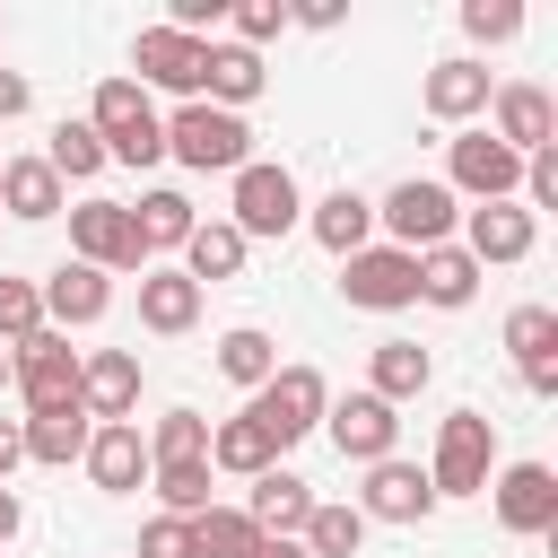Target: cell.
<instances>
[{"instance_id": "44dd1931", "label": "cell", "mask_w": 558, "mask_h": 558, "mask_svg": "<svg viewBox=\"0 0 558 558\" xmlns=\"http://www.w3.org/2000/svg\"><path fill=\"white\" fill-rule=\"evenodd\" d=\"M244 514H253V532H262V541H296V532H305V514H314V488H305L296 471H279V462H270V471L253 480Z\"/></svg>"}, {"instance_id": "7bdbcfd3", "label": "cell", "mask_w": 558, "mask_h": 558, "mask_svg": "<svg viewBox=\"0 0 558 558\" xmlns=\"http://www.w3.org/2000/svg\"><path fill=\"white\" fill-rule=\"evenodd\" d=\"M140 558H192V523H183V514H157V523L140 532Z\"/></svg>"}, {"instance_id": "3957f363", "label": "cell", "mask_w": 558, "mask_h": 558, "mask_svg": "<svg viewBox=\"0 0 558 558\" xmlns=\"http://www.w3.org/2000/svg\"><path fill=\"white\" fill-rule=\"evenodd\" d=\"M375 227L392 235V253H427V244H453L462 209H453V192H445L436 174H401V183L375 201Z\"/></svg>"}, {"instance_id": "30bf717a", "label": "cell", "mask_w": 558, "mask_h": 558, "mask_svg": "<svg viewBox=\"0 0 558 558\" xmlns=\"http://www.w3.org/2000/svg\"><path fill=\"white\" fill-rule=\"evenodd\" d=\"M340 296H349L357 314H401V305H418V253H392V244L349 253V262H340Z\"/></svg>"}, {"instance_id": "e0dca14e", "label": "cell", "mask_w": 558, "mask_h": 558, "mask_svg": "<svg viewBox=\"0 0 558 558\" xmlns=\"http://www.w3.org/2000/svg\"><path fill=\"white\" fill-rule=\"evenodd\" d=\"M488 96H497V78H488V61H471V52L436 61V70H427V87H418V105H427L436 122H453V131H471V122L488 113Z\"/></svg>"}, {"instance_id": "4fadbf2b", "label": "cell", "mask_w": 558, "mask_h": 558, "mask_svg": "<svg viewBox=\"0 0 558 558\" xmlns=\"http://www.w3.org/2000/svg\"><path fill=\"white\" fill-rule=\"evenodd\" d=\"M357 514H366V523H427V514H436V488H427V471H418V462L384 453V462H366Z\"/></svg>"}, {"instance_id": "6da1fadb", "label": "cell", "mask_w": 558, "mask_h": 558, "mask_svg": "<svg viewBox=\"0 0 558 558\" xmlns=\"http://www.w3.org/2000/svg\"><path fill=\"white\" fill-rule=\"evenodd\" d=\"M87 131L105 140V166H157L166 157V122H157L140 78H105L96 105H87Z\"/></svg>"}, {"instance_id": "ac0fdd59", "label": "cell", "mask_w": 558, "mask_h": 558, "mask_svg": "<svg viewBox=\"0 0 558 558\" xmlns=\"http://www.w3.org/2000/svg\"><path fill=\"white\" fill-rule=\"evenodd\" d=\"M35 288H44V323H52V331H87V323H105V305H113V279L87 270V262L44 270Z\"/></svg>"}, {"instance_id": "83f0119b", "label": "cell", "mask_w": 558, "mask_h": 558, "mask_svg": "<svg viewBox=\"0 0 558 558\" xmlns=\"http://www.w3.org/2000/svg\"><path fill=\"white\" fill-rule=\"evenodd\" d=\"M244 253H253V244H244L227 218H201V227H192V244H183V279H192V288L235 279V270H244Z\"/></svg>"}, {"instance_id": "ffe728a7", "label": "cell", "mask_w": 558, "mask_h": 558, "mask_svg": "<svg viewBox=\"0 0 558 558\" xmlns=\"http://www.w3.org/2000/svg\"><path fill=\"white\" fill-rule=\"evenodd\" d=\"M78 462H87V480H96L105 497H131V488H148V445H140V418H122V427H96Z\"/></svg>"}, {"instance_id": "9a60e30c", "label": "cell", "mask_w": 558, "mask_h": 558, "mask_svg": "<svg viewBox=\"0 0 558 558\" xmlns=\"http://www.w3.org/2000/svg\"><path fill=\"white\" fill-rule=\"evenodd\" d=\"M78 410H87L96 427H122V418L140 410V349H96V357H78Z\"/></svg>"}, {"instance_id": "5b68a950", "label": "cell", "mask_w": 558, "mask_h": 558, "mask_svg": "<svg viewBox=\"0 0 558 558\" xmlns=\"http://www.w3.org/2000/svg\"><path fill=\"white\" fill-rule=\"evenodd\" d=\"M9 384L26 392V418H52V410H78V349H70V331H35V340H17L9 349Z\"/></svg>"}, {"instance_id": "f35d334b", "label": "cell", "mask_w": 558, "mask_h": 558, "mask_svg": "<svg viewBox=\"0 0 558 558\" xmlns=\"http://www.w3.org/2000/svg\"><path fill=\"white\" fill-rule=\"evenodd\" d=\"M35 331H44V288L0 270V349H17V340H35Z\"/></svg>"}, {"instance_id": "d590c367", "label": "cell", "mask_w": 558, "mask_h": 558, "mask_svg": "<svg viewBox=\"0 0 558 558\" xmlns=\"http://www.w3.org/2000/svg\"><path fill=\"white\" fill-rule=\"evenodd\" d=\"M305 558H357V541H366V514L357 506H323L314 497V514H305Z\"/></svg>"}, {"instance_id": "603a6c76", "label": "cell", "mask_w": 558, "mask_h": 558, "mask_svg": "<svg viewBox=\"0 0 558 558\" xmlns=\"http://www.w3.org/2000/svg\"><path fill=\"white\" fill-rule=\"evenodd\" d=\"M61 209H70V192H61V174H52L44 157H9V166H0V218L44 227V218H61Z\"/></svg>"}, {"instance_id": "ee69618b", "label": "cell", "mask_w": 558, "mask_h": 558, "mask_svg": "<svg viewBox=\"0 0 558 558\" xmlns=\"http://www.w3.org/2000/svg\"><path fill=\"white\" fill-rule=\"evenodd\" d=\"M35 105V87H26V70H0V122H17Z\"/></svg>"}, {"instance_id": "8992f818", "label": "cell", "mask_w": 558, "mask_h": 558, "mask_svg": "<svg viewBox=\"0 0 558 558\" xmlns=\"http://www.w3.org/2000/svg\"><path fill=\"white\" fill-rule=\"evenodd\" d=\"M323 410H331V384H323L314 366H279V375H270V384L244 401V418H253V427H262L279 453H288L296 436H314V427H323Z\"/></svg>"}, {"instance_id": "d6a6232c", "label": "cell", "mask_w": 558, "mask_h": 558, "mask_svg": "<svg viewBox=\"0 0 558 558\" xmlns=\"http://www.w3.org/2000/svg\"><path fill=\"white\" fill-rule=\"evenodd\" d=\"M279 462V445L253 427V418H227V427H209V471H235V480H262Z\"/></svg>"}, {"instance_id": "2e32d148", "label": "cell", "mask_w": 558, "mask_h": 558, "mask_svg": "<svg viewBox=\"0 0 558 558\" xmlns=\"http://www.w3.org/2000/svg\"><path fill=\"white\" fill-rule=\"evenodd\" d=\"M323 436L340 445V462H384V453L401 445V418H392V401L349 392V401H331V410H323Z\"/></svg>"}, {"instance_id": "60d3db41", "label": "cell", "mask_w": 558, "mask_h": 558, "mask_svg": "<svg viewBox=\"0 0 558 558\" xmlns=\"http://www.w3.org/2000/svg\"><path fill=\"white\" fill-rule=\"evenodd\" d=\"M227 17H235V44H244V52H262V44L288 26V0H244V9H227Z\"/></svg>"}, {"instance_id": "f546056e", "label": "cell", "mask_w": 558, "mask_h": 558, "mask_svg": "<svg viewBox=\"0 0 558 558\" xmlns=\"http://www.w3.org/2000/svg\"><path fill=\"white\" fill-rule=\"evenodd\" d=\"M218 375H227V384H244V392H262V384L279 375V340H270L262 323H235V331H218Z\"/></svg>"}, {"instance_id": "52a82bcc", "label": "cell", "mask_w": 558, "mask_h": 558, "mask_svg": "<svg viewBox=\"0 0 558 558\" xmlns=\"http://www.w3.org/2000/svg\"><path fill=\"white\" fill-rule=\"evenodd\" d=\"M305 218V192H296V174L288 166H270V157H253V166H235V201H227V227L253 244V235H288Z\"/></svg>"}, {"instance_id": "277c9868", "label": "cell", "mask_w": 558, "mask_h": 558, "mask_svg": "<svg viewBox=\"0 0 558 558\" xmlns=\"http://www.w3.org/2000/svg\"><path fill=\"white\" fill-rule=\"evenodd\" d=\"M488 471H497V418H488V410H445L427 488H436V497H480Z\"/></svg>"}, {"instance_id": "7c38bea8", "label": "cell", "mask_w": 558, "mask_h": 558, "mask_svg": "<svg viewBox=\"0 0 558 558\" xmlns=\"http://www.w3.org/2000/svg\"><path fill=\"white\" fill-rule=\"evenodd\" d=\"M488 488H497V523L506 532H523V541H549L558 532V471L549 462H506Z\"/></svg>"}, {"instance_id": "e575fe53", "label": "cell", "mask_w": 558, "mask_h": 558, "mask_svg": "<svg viewBox=\"0 0 558 558\" xmlns=\"http://www.w3.org/2000/svg\"><path fill=\"white\" fill-rule=\"evenodd\" d=\"M506 357L532 375V366H558V314L549 305H514L506 314Z\"/></svg>"}, {"instance_id": "681fc988", "label": "cell", "mask_w": 558, "mask_h": 558, "mask_svg": "<svg viewBox=\"0 0 558 558\" xmlns=\"http://www.w3.org/2000/svg\"><path fill=\"white\" fill-rule=\"evenodd\" d=\"M0 166H9V157H0Z\"/></svg>"}, {"instance_id": "836d02e7", "label": "cell", "mask_w": 558, "mask_h": 558, "mask_svg": "<svg viewBox=\"0 0 558 558\" xmlns=\"http://www.w3.org/2000/svg\"><path fill=\"white\" fill-rule=\"evenodd\" d=\"M253 549H262V532H253L244 506H209V514H192V558H253Z\"/></svg>"}, {"instance_id": "8d00e7d4", "label": "cell", "mask_w": 558, "mask_h": 558, "mask_svg": "<svg viewBox=\"0 0 558 558\" xmlns=\"http://www.w3.org/2000/svg\"><path fill=\"white\" fill-rule=\"evenodd\" d=\"M44 166H52L61 183H87V174H105V140H96L87 122H52V148H44Z\"/></svg>"}, {"instance_id": "cb8c5ba5", "label": "cell", "mask_w": 558, "mask_h": 558, "mask_svg": "<svg viewBox=\"0 0 558 558\" xmlns=\"http://www.w3.org/2000/svg\"><path fill=\"white\" fill-rule=\"evenodd\" d=\"M262 52H244V44H209L201 52V105H218V113H235V105H253L262 96Z\"/></svg>"}, {"instance_id": "ab89813d", "label": "cell", "mask_w": 558, "mask_h": 558, "mask_svg": "<svg viewBox=\"0 0 558 558\" xmlns=\"http://www.w3.org/2000/svg\"><path fill=\"white\" fill-rule=\"evenodd\" d=\"M462 35L471 44H514L523 35V9L514 0H462Z\"/></svg>"}, {"instance_id": "484cf974", "label": "cell", "mask_w": 558, "mask_h": 558, "mask_svg": "<svg viewBox=\"0 0 558 558\" xmlns=\"http://www.w3.org/2000/svg\"><path fill=\"white\" fill-rule=\"evenodd\" d=\"M427 375H436V357L418 349V340H375V357H366V392L375 401H410V392H427Z\"/></svg>"}, {"instance_id": "b9f144b4", "label": "cell", "mask_w": 558, "mask_h": 558, "mask_svg": "<svg viewBox=\"0 0 558 558\" xmlns=\"http://www.w3.org/2000/svg\"><path fill=\"white\" fill-rule=\"evenodd\" d=\"M523 201H532V218L558 209V148H532L523 157Z\"/></svg>"}, {"instance_id": "4316f807", "label": "cell", "mask_w": 558, "mask_h": 558, "mask_svg": "<svg viewBox=\"0 0 558 558\" xmlns=\"http://www.w3.org/2000/svg\"><path fill=\"white\" fill-rule=\"evenodd\" d=\"M131 227H140V244H148V262H157V253H183L201 218H192V201H183V192H166V183H157V192H140V201H131Z\"/></svg>"}, {"instance_id": "7402d4cb", "label": "cell", "mask_w": 558, "mask_h": 558, "mask_svg": "<svg viewBox=\"0 0 558 558\" xmlns=\"http://www.w3.org/2000/svg\"><path fill=\"white\" fill-rule=\"evenodd\" d=\"M305 227H314V244L331 253V262H349V253H366V235H375V201L366 192H323L314 209H305Z\"/></svg>"}, {"instance_id": "ba28073f", "label": "cell", "mask_w": 558, "mask_h": 558, "mask_svg": "<svg viewBox=\"0 0 558 558\" xmlns=\"http://www.w3.org/2000/svg\"><path fill=\"white\" fill-rule=\"evenodd\" d=\"M70 262H87V270H148V244H140V227H131V201H78L70 209Z\"/></svg>"}, {"instance_id": "f1b7e54d", "label": "cell", "mask_w": 558, "mask_h": 558, "mask_svg": "<svg viewBox=\"0 0 558 558\" xmlns=\"http://www.w3.org/2000/svg\"><path fill=\"white\" fill-rule=\"evenodd\" d=\"M418 296L445 305V314L471 305V296H480V262H471L462 244H427V253H418Z\"/></svg>"}, {"instance_id": "7a4b0ae2", "label": "cell", "mask_w": 558, "mask_h": 558, "mask_svg": "<svg viewBox=\"0 0 558 558\" xmlns=\"http://www.w3.org/2000/svg\"><path fill=\"white\" fill-rule=\"evenodd\" d=\"M166 157H183L192 174H235V166H253V131H244V113H218L192 96L166 113Z\"/></svg>"}, {"instance_id": "5bb4252c", "label": "cell", "mask_w": 558, "mask_h": 558, "mask_svg": "<svg viewBox=\"0 0 558 558\" xmlns=\"http://www.w3.org/2000/svg\"><path fill=\"white\" fill-rule=\"evenodd\" d=\"M201 35H174V26H140V44H131V70H140V87H166V96H201Z\"/></svg>"}, {"instance_id": "bcb514c9", "label": "cell", "mask_w": 558, "mask_h": 558, "mask_svg": "<svg viewBox=\"0 0 558 558\" xmlns=\"http://www.w3.org/2000/svg\"><path fill=\"white\" fill-rule=\"evenodd\" d=\"M17 523H26V506H17V488H0V549L17 541Z\"/></svg>"}, {"instance_id": "d4e9b609", "label": "cell", "mask_w": 558, "mask_h": 558, "mask_svg": "<svg viewBox=\"0 0 558 558\" xmlns=\"http://www.w3.org/2000/svg\"><path fill=\"white\" fill-rule=\"evenodd\" d=\"M140 323H148V331H166V340H174V331H192V323H201V288H192L183 270L148 262V270H140Z\"/></svg>"}, {"instance_id": "74e56055", "label": "cell", "mask_w": 558, "mask_h": 558, "mask_svg": "<svg viewBox=\"0 0 558 558\" xmlns=\"http://www.w3.org/2000/svg\"><path fill=\"white\" fill-rule=\"evenodd\" d=\"M148 488H157V497H166V514H183V523H192V514H209V462H157V471H148Z\"/></svg>"}, {"instance_id": "7dc6e473", "label": "cell", "mask_w": 558, "mask_h": 558, "mask_svg": "<svg viewBox=\"0 0 558 558\" xmlns=\"http://www.w3.org/2000/svg\"><path fill=\"white\" fill-rule=\"evenodd\" d=\"M253 558H305V541H262Z\"/></svg>"}, {"instance_id": "1f68e13d", "label": "cell", "mask_w": 558, "mask_h": 558, "mask_svg": "<svg viewBox=\"0 0 558 558\" xmlns=\"http://www.w3.org/2000/svg\"><path fill=\"white\" fill-rule=\"evenodd\" d=\"M140 445H148V471L157 462H209V418L201 410H157Z\"/></svg>"}, {"instance_id": "c3c4849f", "label": "cell", "mask_w": 558, "mask_h": 558, "mask_svg": "<svg viewBox=\"0 0 558 558\" xmlns=\"http://www.w3.org/2000/svg\"><path fill=\"white\" fill-rule=\"evenodd\" d=\"M0 392H9V349H0Z\"/></svg>"}, {"instance_id": "9c48e42d", "label": "cell", "mask_w": 558, "mask_h": 558, "mask_svg": "<svg viewBox=\"0 0 558 558\" xmlns=\"http://www.w3.org/2000/svg\"><path fill=\"white\" fill-rule=\"evenodd\" d=\"M445 174H453L445 192H471V201H514V192H523V157H514L506 140H488L480 122L445 140Z\"/></svg>"}, {"instance_id": "d6986e66", "label": "cell", "mask_w": 558, "mask_h": 558, "mask_svg": "<svg viewBox=\"0 0 558 558\" xmlns=\"http://www.w3.org/2000/svg\"><path fill=\"white\" fill-rule=\"evenodd\" d=\"M532 209H514V201H480V209H462V253L488 270V262H523L532 253Z\"/></svg>"}, {"instance_id": "f6af8a7d", "label": "cell", "mask_w": 558, "mask_h": 558, "mask_svg": "<svg viewBox=\"0 0 558 558\" xmlns=\"http://www.w3.org/2000/svg\"><path fill=\"white\" fill-rule=\"evenodd\" d=\"M17 462H26V436H17V418H0V488H9Z\"/></svg>"}, {"instance_id": "4dcf8cb0", "label": "cell", "mask_w": 558, "mask_h": 558, "mask_svg": "<svg viewBox=\"0 0 558 558\" xmlns=\"http://www.w3.org/2000/svg\"><path fill=\"white\" fill-rule=\"evenodd\" d=\"M17 436H26V462H52V471H70V462L87 453L96 418H87V410H52V418H17Z\"/></svg>"}, {"instance_id": "8fae6325", "label": "cell", "mask_w": 558, "mask_h": 558, "mask_svg": "<svg viewBox=\"0 0 558 558\" xmlns=\"http://www.w3.org/2000/svg\"><path fill=\"white\" fill-rule=\"evenodd\" d=\"M488 140H506L514 157H532V148H558V105H549V87H532V78H506L497 96H488V122H480Z\"/></svg>"}]
</instances>
